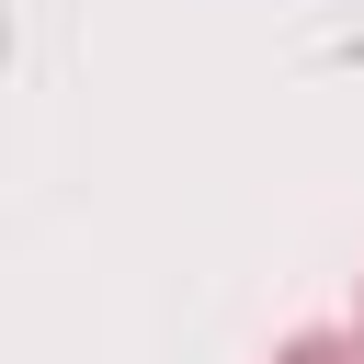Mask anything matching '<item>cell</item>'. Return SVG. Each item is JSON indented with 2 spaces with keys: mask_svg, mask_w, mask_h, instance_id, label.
<instances>
[{
  "mask_svg": "<svg viewBox=\"0 0 364 364\" xmlns=\"http://www.w3.org/2000/svg\"><path fill=\"white\" fill-rule=\"evenodd\" d=\"M273 364H364V341H353V330H296Z\"/></svg>",
  "mask_w": 364,
  "mask_h": 364,
  "instance_id": "1",
  "label": "cell"
},
{
  "mask_svg": "<svg viewBox=\"0 0 364 364\" xmlns=\"http://www.w3.org/2000/svg\"><path fill=\"white\" fill-rule=\"evenodd\" d=\"M353 341H364V284H353Z\"/></svg>",
  "mask_w": 364,
  "mask_h": 364,
  "instance_id": "2",
  "label": "cell"
}]
</instances>
